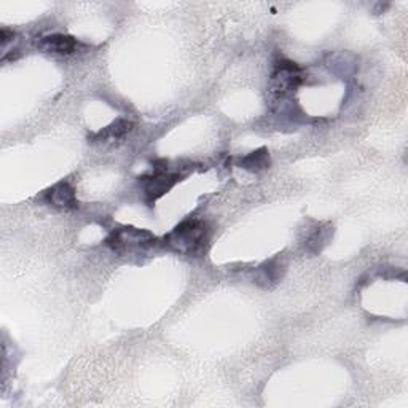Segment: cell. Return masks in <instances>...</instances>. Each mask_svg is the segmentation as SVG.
Masks as SVG:
<instances>
[{
  "label": "cell",
  "mask_w": 408,
  "mask_h": 408,
  "mask_svg": "<svg viewBox=\"0 0 408 408\" xmlns=\"http://www.w3.org/2000/svg\"><path fill=\"white\" fill-rule=\"evenodd\" d=\"M208 240V223L200 219H187L165 236V246L182 255H196L206 248Z\"/></svg>",
  "instance_id": "6da1fadb"
},
{
  "label": "cell",
  "mask_w": 408,
  "mask_h": 408,
  "mask_svg": "<svg viewBox=\"0 0 408 408\" xmlns=\"http://www.w3.org/2000/svg\"><path fill=\"white\" fill-rule=\"evenodd\" d=\"M156 238L147 230L134 227H120L113 230L106 240V244L113 253L120 255L142 254L155 246Z\"/></svg>",
  "instance_id": "7a4b0ae2"
},
{
  "label": "cell",
  "mask_w": 408,
  "mask_h": 408,
  "mask_svg": "<svg viewBox=\"0 0 408 408\" xmlns=\"http://www.w3.org/2000/svg\"><path fill=\"white\" fill-rule=\"evenodd\" d=\"M305 81V72L294 61L281 59L273 67L270 77V93L277 101H284L295 93Z\"/></svg>",
  "instance_id": "3957f363"
},
{
  "label": "cell",
  "mask_w": 408,
  "mask_h": 408,
  "mask_svg": "<svg viewBox=\"0 0 408 408\" xmlns=\"http://www.w3.org/2000/svg\"><path fill=\"white\" fill-rule=\"evenodd\" d=\"M179 180L180 175L169 174L166 171H161V169H156L152 175L142 178V182H144L146 201L152 206L156 200L161 198L165 193H168Z\"/></svg>",
  "instance_id": "277c9868"
},
{
  "label": "cell",
  "mask_w": 408,
  "mask_h": 408,
  "mask_svg": "<svg viewBox=\"0 0 408 408\" xmlns=\"http://www.w3.org/2000/svg\"><path fill=\"white\" fill-rule=\"evenodd\" d=\"M45 201L50 206L63 210H72L78 206L76 190L67 182H59L45 192Z\"/></svg>",
  "instance_id": "5b68a950"
},
{
  "label": "cell",
  "mask_w": 408,
  "mask_h": 408,
  "mask_svg": "<svg viewBox=\"0 0 408 408\" xmlns=\"http://www.w3.org/2000/svg\"><path fill=\"white\" fill-rule=\"evenodd\" d=\"M40 49L46 53H54V54H72L77 51L78 42L72 36L53 34V36L42 39V42H40Z\"/></svg>",
  "instance_id": "8992f818"
},
{
  "label": "cell",
  "mask_w": 408,
  "mask_h": 408,
  "mask_svg": "<svg viewBox=\"0 0 408 408\" xmlns=\"http://www.w3.org/2000/svg\"><path fill=\"white\" fill-rule=\"evenodd\" d=\"M133 123L128 120H115L113 123L106 126L104 129H101L99 133L94 134V139L99 142H108V141H118L123 139L128 133H131Z\"/></svg>",
  "instance_id": "52a82bcc"
},
{
  "label": "cell",
  "mask_w": 408,
  "mask_h": 408,
  "mask_svg": "<svg viewBox=\"0 0 408 408\" xmlns=\"http://www.w3.org/2000/svg\"><path fill=\"white\" fill-rule=\"evenodd\" d=\"M281 265L277 263L276 260H270L267 263H263L260 268L257 270L255 275V282L263 285V287H271L275 285L277 281L281 280Z\"/></svg>",
  "instance_id": "ba28073f"
},
{
  "label": "cell",
  "mask_w": 408,
  "mask_h": 408,
  "mask_svg": "<svg viewBox=\"0 0 408 408\" xmlns=\"http://www.w3.org/2000/svg\"><path fill=\"white\" fill-rule=\"evenodd\" d=\"M240 166L246 169L249 173H260L263 169L270 168V155L265 147L258 148V151L249 153L241 160Z\"/></svg>",
  "instance_id": "9c48e42d"
},
{
  "label": "cell",
  "mask_w": 408,
  "mask_h": 408,
  "mask_svg": "<svg viewBox=\"0 0 408 408\" xmlns=\"http://www.w3.org/2000/svg\"><path fill=\"white\" fill-rule=\"evenodd\" d=\"M327 66L333 73H337V76L343 77V78L351 76V73H355L356 71L355 58H352L351 54H343V53L333 54V56H330Z\"/></svg>",
  "instance_id": "30bf717a"
},
{
  "label": "cell",
  "mask_w": 408,
  "mask_h": 408,
  "mask_svg": "<svg viewBox=\"0 0 408 408\" xmlns=\"http://www.w3.org/2000/svg\"><path fill=\"white\" fill-rule=\"evenodd\" d=\"M13 37H15V34H13L11 31H9V29H2V31H0V42H2L4 46H5L6 44H9Z\"/></svg>",
  "instance_id": "8fae6325"
}]
</instances>
